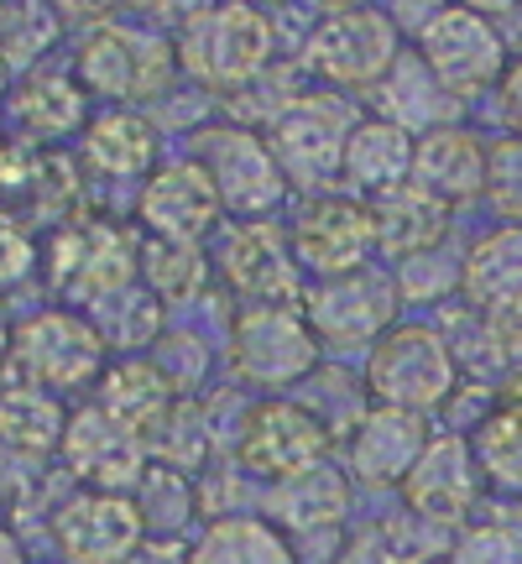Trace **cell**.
I'll return each mask as SVG.
<instances>
[{"mask_svg":"<svg viewBox=\"0 0 522 564\" xmlns=\"http://www.w3.org/2000/svg\"><path fill=\"white\" fill-rule=\"evenodd\" d=\"M366 387H371V403L428 419L434 408H444L460 392V356L434 324H392L371 345Z\"/></svg>","mask_w":522,"mask_h":564,"instance_id":"5b68a950","label":"cell"},{"mask_svg":"<svg viewBox=\"0 0 522 564\" xmlns=\"http://www.w3.org/2000/svg\"><path fill=\"white\" fill-rule=\"evenodd\" d=\"M225 199L215 178L204 173L194 158H173L162 162L146 183H137V199H131V220L141 236H162V241H204L220 230Z\"/></svg>","mask_w":522,"mask_h":564,"instance_id":"ac0fdd59","label":"cell"},{"mask_svg":"<svg viewBox=\"0 0 522 564\" xmlns=\"http://www.w3.org/2000/svg\"><path fill=\"white\" fill-rule=\"evenodd\" d=\"M470 444H476L486 481L502 486V491H522V398H507L502 408H491Z\"/></svg>","mask_w":522,"mask_h":564,"instance_id":"e575fe53","label":"cell"},{"mask_svg":"<svg viewBox=\"0 0 522 564\" xmlns=\"http://www.w3.org/2000/svg\"><path fill=\"white\" fill-rule=\"evenodd\" d=\"M497 116L512 131V141H522V58L507 68V79L497 84Z\"/></svg>","mask_w":522,"mask_h":564,"instance_id":"60d3db41","label":"cell"},{"mask_svg":"<svg viewBox=\"0 0 522 564\" xmlns=\"http://www.w3.org/2000/svg\"><path fill=\"white\" fill-rule=\"evenodd\" d=\"M215 278H220L225 293H236L241 308H303L308 288H303L298 251H293V236L282 230L272 215L261 220H230L215 230Z\"/></svg>","mask_w":522,"mask_h":564,"instance_id":"52a82bcc","label":"cell"},{"mask_svg":"<svg viewBox=\"0 0 522 564\" xmlns=\"http://www.w3.org/2000/svg\"><path fill=\"white\" fill-rule=\"evenodd\" d=\"M95 403L152 444V434L167 423V413L183 403V392L162 377V366L152 356H116L105 366L100 387H95Z\"/></svg>","mask_w":522,"mask_h":564,"instance_id":"cb8c5ba5","label":"cell"},{"mask_svg":"<svg viewBox=\"0 0 522 564\" xmlns=\"http://www.w3.org/2000/svg\"><path fill=\"white\" fill-rule=\"evenodd\" d=\"M146 356H152V361L162 366V377L178 387L183 398H194V392H199L204 377H209V361H215L199 329H173V324L162 329V340L152 345Z\"/></svg>","mask_w":522,"mask_h":564,"instance_id":"8d00e7d4","label":"cell"},{"mask_svg":"<svg viewBox=\"0 0 522 564\" xmlns=\"http://www.w3.org/2000/svg\"><path fill=\"white\" fill-rule=\"evenodd\" d=\"M402 288L377 267L345 272V278H324L308 288L303 314L314 324L324 350H350V345H377L398 324Z\"/></svg>","mask_w":522,"mask_h":564,"instance_id":"2e32d148","label":"cell"},{"mask_svg":"<svg viewBox=\"0 0 522 564\" xmlns=\"http://www.w3.org/2000/svg\"><path fill=\"white\" fill-rule=\"evenodd\" d=\"M178 68L209 95H236L267 74L278 53V26L257 0H220L204 17H194L183 32H173Z\"/></svg>","mask_w":522,"mask_h":564,"instance_id":"277c9868","label":"cell"},{"mask_svg":"<svg viewBox=\"0 0 522 564\" xmlns=\"http://www.w3.org/2000/svg\"><path fill=\"white\" fill-rule=\"evenodd\" d=\"M407 564H449V560H439V554H418V560H407Z\"/></svg>","mask_w":522,"mask_h":564,"instance_id":"7dc6e473","label":"cell"},{"mask_svg":"<svg viewBox=\"0 0 522 564\" xmlns=\"http://www.w3.org/2000/svg\"><path fill=\"white\" fill-rule=\"evenodd\" d=\"M215 262L204 241H162V236H141V282L157 293L167 308L173 303H194L209 293Z\"/></svg>","mask_w":522,"mask_h":564,"instance_id":"d6a6232c","label":"cell"},{"mask_svg":"<svg viewBox=\"0 0 522 564\" xmlns=\"http://www.w3.org/2000/svg\"><path fill=\"white\" fill-rule=\"evenodd\" d=\"M58 465L63 476L74 486H84V491H137V481L152 465V449H146V440L137 429H126L95 398H84L68 413Z\"/></svg>","mask_w":522,"mask_h":564,"instance_id":"5bb4252c","label":"cell"},{"mask_svg":"<svg viewBox=\"0 0 522 564\" xmlns=\"http://www.w3.org/2000/svg\"><path fill=\"white\" fill-rule=\"evenodd\" d=\"M413 158H418V137L407 126L387 121V116H361L345 137V162L340 178L356 188V194H382L392 183L413 178Z\"/></svg>","mask_w":522,"mask_h":564,"instance_id":"4316f807","label":"cell"},{"mask_svg":"<svg viewBox=\"0 0 522 564\" xmlns=\"http://www.w3.org/2000/svg\"><path fill=\"white\" fill-rule=\"evenodd\" d=\"M131 497H137V507H141L146 539H188V528L204 518L199 476H188L178 465L152 460Z\"/></svg>","mask_w":522,"mask_h":564,"instance_id":"f1b7e54d","label":"cell"},{"mask_svg":"<svg viewBox=\"0 0 522 564\" xmlns=\"http://www.w3.org/2000/svg\"><path fill=\"white\" fill-rule=\"evenodd\" d=\"M188 564H298V549L267 518L225 512L199 528V539L188 544Z\"/></svg>","mask_w":522,"mask_h":564,"instance_id":"83f0119b","label":"cell"},{"mask_svg":"<svg viewBox=\"0 0 522 564\" xmlns=\"http://www.w3.org/2000/svg\"><path fill=\"white\" fill-rule=\"evenodd\" d=\"M58 6L63 21H79V26H100V21H110L116 11H121L126 0H53Z\"/></svg>","mask_w":522,"mask_h":564,"instance_id":"b9f144b4","label":"cell"},{"mask_svg":"<svg viewBox=\"0 0 522 564\" xmlns=\"http://www.w3.org/2000/svg\"><path fill=\"white\" fill-rule=\"evenodd\" d=\"M89 116H95V100H89V89L79 84L68 58H47L37 68H26L0 95V126L26 141H37V147L79 141Z\"/></svg>","mask_w":522,"mask_h":564,"instance_id":"9a60e30c","label":"cell"},{"mask_svg":"<svg viewBox=\"0 0 522 564\" xmlns=\"http://www.w3.org/2000/svg\"><path fill=\"white\" fill-rule=\"evenodd\" d=\"M428 419L423 413H402V408H382L371 403L356 429H350V440H345V470H350V481L366 486V491H392L413 476V465L423 460V449H428Z\"/></svg>","mask_w":522,"mask_h":564,"instance_id":"44dd1931","label":"cell"},{"mask_svg":"<svg viewBox=\"0 0 522 564\" xmlns=\"http://www.w3.org/2000/svg\"><path fill=\"white\" fill-rule=\"evenodd\" d=\"M141 539L146 523L131 491H84V486H68V497L42 528V544L58 564H126Z\"/></svg>","mask_w":522,"mask_h":564,"instance_id":"7c38bea8","label":"cell"},{"mask_svg":"<svg viewBox=\"0 0 522 564\" xmlns=\"http://www.w3.org/2000/svg\"><path fill=\"white\" fill-rule=\"evenodd\" d=\"M350 497H356V481L340 465H308L287 481H272L267 497H261V512L267 523H278L287 539H314V533H335L350 518Z\"/></svg>","mask_w":522,"mask_h":564,"instance_id":"7402d4cb","label":"cell"},{"mask_svg":"<svg viewBox=\"0 0 522 564\" xmlns=\"http://www.w3.org/2000/svg\"><path fill=\"white\" fill-rule=\"evenodd\" d=\"M518 6H522V0H518Z\"/></svg>","mask_w":522,"mask_h":564,"instance_id":"816d5d0a","label":"cell"},{"mask_svg":"<svg viewBox=\"0 0 522 564\" xmlns=\"http://www.w3.org/2000/svg\"><path fill=\"white\" fill-rule=\"evenodd\" d=\"M481 324H486V340L497 345L507 361H522V299L502 303L497 314H481Z\"/></svg>","mask_w":522,"mask_h":564,"instance_id":"ab89813d","label":"cell"},{"mask_svg":"<svg viewBox=\"0 0 522 564\" xmlns=\"http://www.w3.org/2000/svg\"><path fill=\"white\" fill-rule=\"evenodd\" d=\"M0 523H6V507H0Z\"/></svg>","mask_w":522,"mask_h":564,"instance_id":"f907efd6","label":"cell"},{"mask_svg":"<svg viewBox=\"0 0 522 564\" xmlns=\"http://www.w3.org/2000/svg\"><path fill=\"white\" fill-rule=\"evenodd\" d=\"M413 178L439 194L449 209L455 204L481 199L491 188V147L465 126H434L418 137V158H413Z\"/></svg>","mask_w":522,"mask_h":564,"instance_id":"603a6c76","label":"cell"},{"mask_svg":"<svg viewBox=\"0 0 522 564\" xmlns=\"http://www.w3.org/2000/svg\"><path fill=\"white\" fill-rule=\"evenodd\" d=\"M188 158L215 178L225 209H230L236 220H261V215H272V209L287 199V188H293L287 173L278 167V158H272L267 137L251 131V126H241V121L199 126Z\"/></svg>","mask_w":522,"mask_h":564,"instance_id":"8fae6325","label":"cell"},{"mask_svg":"<svg viewBox=\"0 0 522 564\" xmlns=\"http://www.w3.org/2000/svg\"><path fill=\"white\" fill-rule=\"evenodd\" d=\"M74 403L47 392V387L17 382V377H0V444L17 449L26 460L53 465L63 449V429H68Z\"/></svg>","mask_w":522,"mask_h":564,"instance_id":"484cf974","label":"cell"},{"mask_svg":"<svg viewBox=\"0 0 522 564\" xmlns=\"http://www.w3.org/2000/svg\"><path fill=\"white\" fill-rule=\"evenodd\" d=\"M465 299L476 314H497L502 303L522 299V220L491 230L470 257H465Z\"/></svg>","mask_w":522,"mask_h":564,"instance_id":"f546056e","label":"cell"},{"mask_svg":"<svg viewBox=\"0 0 522 564\" xmlns=\"http://www.w3.org/2000/svg\"><path fill=\"white\" fill-rule=\"evenodd\" d=\"M287 236H293V251H298V267L314 282L361 272L382 251L371 199H350V194H319V199H308Z\"/></svg>","mask_w":522,"mask_h":564,"instance_id":"e0dca14e","label":"cell"},{"mask_svg":"<svg viewBox=\"0 0 522 564\" xmlns=\"http://www.w3.org/2000/svg\"><path fill=\"white\" fill-rule=\"evenodd\" d=\"M0 564H37L32 539H26L21 528H11V523H0Z\"/></svg>","mask_w":522,"mask_h":564,"instance_id":"ee69618b","label":"cell"},{"mask_svg":"<svg viewBox=\"0 0 522 564\" xmlns=\"http://www.w3.org/2000/svg\"><path fill=\"white\" fill-rule=\"evenodd\" d=\"M398 58L402 32L377 6H335L303 42L308 74H319L329 89H377Z\"/></svg>","mask_w":522,"mask_h":564,"instance_id":"9c48e42d","label":"cell"},{"mask_svg":"<svg viewBox=\"0 0 522 564\" xmlns=\"http://www.w3.org/2000/svg\"><path fill=\"white\" fill-rule=\"evenodd\" d=\"M371 215H377V241L392 262L434 251L449 236V204L439 194H428L418 178H402L382 194H371Z\"/></svg>","mask_w":522,"mask_h":564,"instance_id":"d4e9b609","label":"cell"},{"mask_svg":"<svg viewBox=\"0 0 522 564\" xmlns=\"http://www.w3.org/2000/svg\"><path fill=\"white\" fill-rule=\"evenodd\" d=\"M449 564H522V528L512 523H476L455 539Z\"/></svg>","mask_w":522,"mask_h":564,"instance_id":"74e56055","label":"cell"},{"mask_svg":"<svg viewBox=\"0 0 522 564\" xmlns=\"http://www.w3.org/2000/svg\"><path fill=\"white\" fill-rule=\"evenodd\" d=\"M17 314H21V308H11V299H0V371H6V361H11V335H17Z\"/></svg>","mask_w":522,"mask_h":564,"instance_id":"f6af8a7d","label":"cell"},{"mask_svg":"<svg viewBox=\"0 0 522 564\" xmlns=\"http://www.w3.org/2000/svg\"><path fill=\"white\" fill-rule=\"evenodd\" d=\"M361 121L350 100H340L335 89H303L293 100H282L272 110V121H267V147H272V158L278 167L287 173V183H298V188H329V183L340 178V162H345V137H350V126Z\"/></svg>","mask_w":522,"mask_h":564,"instance_id":"ba28073f","label":"cell"},{"mask_svg":"<svg viewBox=\"0 0 522 564\" xmlns=\"http://www.w3.org/2000/svg\"><path fill=\"white\" fill-rule=\"evenodd\" d=\"M329 6H371V0H329Z\"/></svg>","mask_w":522,"mask_h":564,"instance_id":"c3c4849f","label":"cell"},{"mask_svg":"<svg viewBox=\"0 0 522 564\" xmlns=\"http://www.w3.org/2000/svg\"><path fill=\"white\" fill-rule=\"evenodd\" d=\"M486 470L476 460V444L465 434H434L423 460L413 465V476L402 481L407 512L428 528H465L470 512L481 502Z\"/></svg>","mask_w":522,"mask_h":564,"instance_id":"d6986e66","label":"cell"},{"mask_svg":"<svg viewBox=\"0 0 522 564\" xmlns=\"http://www.w3.org/2000/svg\"><path fill=\"white\" fill-rule=\"evenodd\" d=\"M225 356L246 387H257L267 398H287L319 371L324 345L303 308L272 303V308H236L230 335H225Z\"/></svg>","mask_w":522,"mask_h":564,"instance_id":"8992f818","label":"cell"},{"mask_svg":"<svg viewBox=\"0 0 522 564\" xmlns=\"http://www.w3.org/2000/svg\"><path fill=\"white\" fill-rule=\"evenodd\" d=\"M116 361V350L105 345V335L95 329V319L84 308L68 303H42L17 314V335H11V361L0 377H17V382L47 387L68 403L95 398L105 366Z\"/></svg>","mask_w":522,"mask_h":564,"instance_id":"3957f363","label":"cell"},{"mask_svg":"<svg viewBox=\"0 0 522 564\" xmlns=\"http://www.w3.org/2000/svg\"><path fill=\"white\" fill-rule=\"evenodd\" d=\"M37 564H58V560H37Z\"/></svg>","mask_w":522,"mask_h":564,"instance_id":"681fc988","label":"cell"},{"mask_svg":"<svg viewBox=\"0 0 522 564\" xmlns=\"http://www.w3.org/2000/svg\"><path fill=\"white\" fill-rule=\"evenodd\" d=\"M141 282V230L137 220L105 215L84 204L79 215L42 230V288L53 303L95 308L110 293Z\"/></svg>","mask_w":522,"mask_h":564,"instance_id":"6da1fadb","label":"cell"},{"mask_svg":"<svg viewBox=\"0 0 522 564\" xmlns=\"http://www.w3.org/2000/svg\"><path fill=\"white\" fill-rule=\"evenodd\" d=\"M89 183H146L162 167V126L137 105H100L74 141Z\"/></svg>","mask_w":522,"mask_h":564,"instance_id":"ffe728a7","label":"cell"},{"mask_svg":"<svg viewBox=\"0 0 522 564\" xmlns=\"http://www.w3.org/2000/svg\"><path fill=\"white\" fill-rule=\"evenodd\" d=\"M74 74L95 105H157L178 84V47L162 37V26L110 17L100 26H84L74 42Z\"/></svg>","mask_w":522,"mask_h":564,"instance_id":"7a4b0ae2","label":"cell"},{"mask_svg":"<svg viewBox=\"0 0 522 564\" xmlns=\"http://www.w3.org/2000/svg\"><path fill=\"white\" fill-rule=\"evenodd\" d=\"M32 282H42V230L0 209V299L17 303V293Z\"/></svg>","mask_w":522,"mask_h":564,"instance_id":"d590c367","label":"cell"},{"mask_svg":"<svg viewBox=\"0 0 522 564\" xmlns=\"http://www.w3.org/2000/svg\"><path fill=\"white\" fill-rule=\"evenodd\" d=\"M423 63H428V74L455 95V100H476L486 89H497L507 79V42L497 32V21L481 17V11H470V6H434L428 21L418 26V47H413Z\"/></svg>","mask_w":522,"mask_h":564,"instance_id":"30bf717a","label":"cell"},{"mask_svg":"<svg viewBox=\"0 0 522 564\" xmlns=\"http://www.w3.org/2000/svg\"><path fill=\"white\" fill-rule=\"evenodd\" d=\"M63 17L53 0H0V63L17 79L26 68L53 58Z\"/></svg>","mask_w":522,"mask_h":564,"instance_id":"836d02e7","label":"cell"},{"mask_svg":"<svg viewBox=\"0 0 522 564\" xmlns=\"http://www.w3.org/2000/svg\"><path fill=\"white\" fill-rule=\"evenodd\" d=\"M377 105H382L377 116L407 126V131H434V126H444V110L455 105V95L428 74V63L418 53H402L392 63V74L377 84Z\"/></svg>","mask_w":522,"mask_h":564,"instance_id":"4dcf8cb0","label":"cell"},{"mask_svg":"<svg viewBox=\"0 0 522 564\" xmlns=\"http://www.w3.org/2000/svg\"><path fill=\"white\" fill-rule=\"evenodd\" d=\"M335 449V434L324 429L298 398H261V403L246 408L241 419V470L257 476V481H287L308 465H324Z\"/></svg>","mask_w":522,"mask_h":564,"instance_id":"4fadbf2b","label":"cell"},{"mask_svg":"<svg viewBox=\"0 0 522 564\" xmlns=\"http://www.w3.org/2000/svg\"><path fill=\"white\" fill-rule=\"evenodd\" d=\"M89 319H95V329L105 335V345L116 356H146L162 340V329H167V303L146 282H131L121 293H110L105 303H95Z\"/></svg>","mask_w":522,"mask_h":564,"instance_id":"1f68e13d","label":"cell"},{"mask_svg":"<svg viewBox=\"0 0 522 564\" xmlns=\"http://www.w3.org/2000/svg\"><path fill=\"white\" fill-rule=\"evenodd\" d=\"M131 11H137L146 26H173V32H183L194 17H204L209 6H220V0H126Z\"/></svg>","mask_w":522,"mask_h":564,"instance_id":"f35d334b","label":"cell"},{"mask_svg":"<svg viewBox=\"0 0 522 564\" xmlns=\"http://www.w3.org/2000/svg\"><path fill=\"white\" fill-rule=\"evenodd\" d=\"M126 564H188V539H141Z\"/></svg>","mask_w":522,"mask_h":564,"instance_id":"7bdbcfd3","label":"cell"},{"mask_svg":"<svg viewBox=\"0 0 522 564\" xmlns=\"http://www.w3.org/2000/svg\"><path fill=\"white\" fill-rule=\"evenodd\" d=\"M455 6H470V11H481V17H497V11H512L518 0H455Z\"/></svg>","mask_w":522,"mask_h":564,"instance_id":"bcb514c9","label":"cell"}]
</instances>
